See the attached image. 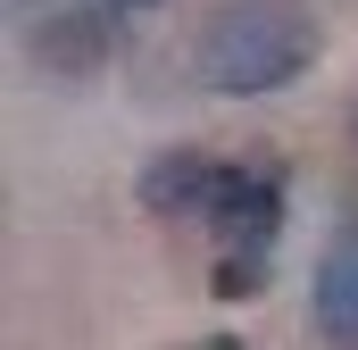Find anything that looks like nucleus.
<instances>
[{"label":"nucleus","mask_w":358,"mask_h":350,"mask_svg":"<svg viewBox=\"0 0 358 350\" xmlns=\"http://www.w3.org/2000/svg\"><path fill=\"white\" fill-rule=\"evenodd\" d=\"M325 59V25L308 0H217L192 34V76L217 100H275Z\"/></svg>","instance_id":"1"},{"label":"nucleus","mask_w":358,"mask_h":350,"mask_svg":"<svg viewBox=\"0 0 358 350\" xmlns=\"http://www.w3.org/2000/svg\"><path fill=\"white\" fill-rule=\"evenodd\" d=\"M25 59L50 76V84H84L117 59V8L108 0H50L34 25H25Z\"/></svg>","instance_id":"3"},{"label":"nucleus","mask_w":358,"mask_h":350,"mask_svg":"<svg viewBox=\"0 0 358 350\" xmlns=\"http://www.w3.org/2000/svg\"><path fill=\"white\" fill-rule=\"evenodd\" d=\"M308 326L325 350H358V225H342L308 275Z\"/></svg>","instance_id":"5"},{"label":"nucleus","mask_w":358,"mask_h":350,"mask_svg":"<svg viewBox=\"0 0 358 350\" xmlns=\"http://www.w3.org/2000/svg\"><path fill=\"white\" fill-rule=\"evenodd\" d=\"M225 175H234V159H225V150L176 142V150H159L150 167L134 175V200H142L159 225H208V209H217Z\"/></svg>","instance_id":"4"},{"label":"nucleus","mask_w":358,"mask_h":350,"mask_svg":"<svg viewBox=\"0 0 358 350\" xmlns=\"http://www.w3.org/2000/svg\"><path fill=\"white\" fill-rule=\"evenodd\" d=\"M183 350H250L242 334H200V342H183Z\"/></svg>","instance_id":"6"},{"label":"nucleus","mask_w":358,"mask_h":350,"mask_svg":"<svg viewBox=\"0 0 358 350\" xmlns=\"http://www.w3.org/2000/svg\"><path fill=\"white\" fill-rule=\"evenodd\" d=\"M108 8H117V17H142V8H159V0H108Z\"/></svg>","instance_id":"7"},{"label":"nucleus","mask_w":358,"mask_h":350,"mask_svg":"<svg viewBox=\"0 0 358 350\" xmlns=\"http://www.w3.org/2000/svg\"><path fill=\"white\" fill-rule=\"evenodd\" d=\"M283 209H292V175L275 159H234L217 209H208V292L217 300H259L275 275V242H283Z\"/></svg>","instance_id":"2"}]
</instances>
